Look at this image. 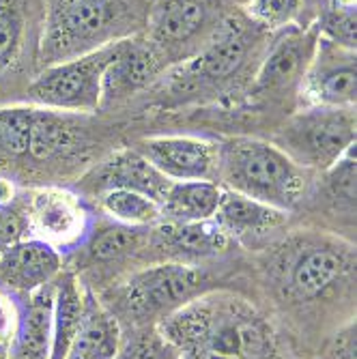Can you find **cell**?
<instances>
[{"label":"cell","mask_w":357,"mask_h":359,"mask_svg":"<svg viewBox=\"0 0 357 359\" xmlns=\"http://www.w3.org/2000/svg\"><path fill=\"white\" fill-rule=\"evenodd\" d=\"M157 330L181 359H280L269 320L235 292L207 290Z\"/></svg>","instance_id":"cell-1"},{"label":"cell","mask_w":357,"mask_h":359,"mask_svg":"<svg viewBox=\"0 0 357 359\" xmlns=\"http://www.w3.org/2000/svg\"><path fill=\"white\" fill-rule=\"evenodd\" d=\"M151 0H46L39 67L72 60L140 35Z\"/></svg>","instance_id":"cell-2"},{"label":"cell","mask_w":357,"mask_h":359,"mask_svg":"<svg viewBox=\"0 0 357 359\" xmlns=\"http://www.w3.org/2000/svg\"><path fill=\"white\" fill-rule=\"evenodd\" d=\"M215 147L222 187L286 213L304 198L308 170L299 168L274 142L235 136Z\"/></svg>","instance_id":"cell-3"},{"label":"cell","mask_w":357,"mask_h":359,"mask_svg":"<svg viewBox=\"0 0 357 359\" xmlns=\"http://www.w3.org/2000/svg\"><path fill=\"white\" fill-rule=\"evenodd\" d=\"M207 290H211L209 276L198 267L155 263L114 284L104 295V306L119 323L125 320L134 330L157 327L173 312Z\"/></svg>","instance_id":"cell-4"},{"label":"cell","mask_w":357,"mask_h":359,"mask_svg":"<svg viewBox=\"0 0 357 359\" xmlns=\"http://www.w3.org/2000/svg\"><path fill=\"white\" fill-rule=\"evenodd\" d=\"M261 48L263 28L229 15L201 52L170 69V93L181 100L220 95L243 76H254L252 60H261Z\"/></svg>","instance_id":"cell-5"},{"label":"cell","mask_w":357,"mask_h":359,"mask_svg":"<svg viewBox=\"0 0 357 359\" xmlns=\"http://www.w3.org/2000/svg\"><path fill=\"white\" fill-rule=\"evenodd\" d=\"M355 256L351 245L325 235L290 239L274 260V278L282 295L293 302H318L353 282Z\"/></svg>","instance_id":"cell-6"},{"label":"cell","mask_w":357,"mask_h":359,"mask_svg":"<svg viewBox=\"0 0 357 359\" xmlns=\"http://www.w3.org/2000/svg\"><path fill=\"white\" fill-rule=\"evenodd\" d=\"M355 108L306 106L278 129L274 144L299 168L325 172L355 147Z\"/></svg>","instance_id":"cell-7"},{"label":"cell","mask_w":357,"mask_h":359,"mask_svg":"<svg viewBox=\"0 0 357 359\" xmlns=\"http://www.w3.org/2000/svg\"><path fill=\"white\" fill-rule=\"evenodd\" d=\"M229 15L220 0H151L142 35L173 69L201 52Z\"/></svg>","instance_id":"cell-8"},{"label":"cell","mask_w":357,"mask_h":359,"mask_svg":"<svg viewBox=\"0 0 357 359\" xmlns=\"http://www.w3.org/2000/svg\"><path fill=\"white\" fill-rule=\"evenodd\" d=\"M112 46L43 67L26 88L28 104L67 114H88L102 108V82Z\"/></svg>","instance_id":"cell-9"},{"label":"cell","mask_w":357,"mask_h":359,"mask_svg":"<svg viewBox=\"0 0 357 359\" xmlns=\"http://www.w3.org/2000/svg\"><path fill=\"white\" fill-rule=\"evenodd\" d=\"M318 39L321 35L316 24H297L278 30L256 65L250 95L258 100H284L286 95H299Z\"/></svg>","instance_id":"cell-10"},{"label":"cell","mask_w":357,"mask_h":359,"mask_svg":"<svg viewBox=\"0 0 357 359\" xmlns=\"http://www.w3.org/2000/svg\"><path fill=\"white\" fill-rule=\"evenodd\" d=\"M26 219L32 237L52 243L60 254L78 250L90 231V213L84 201L78 194L60 187L32 191Z\"/></svg>","instance_id":"cell-11"},{"label":"cell","mask_w":357,"mask_h":359,"mask_svg":"<svg viewBox=\"0 0 357 359\" xmlns=\"http://www.w3.org/2000/svg\"><path fill=\"white\" fill-rule=\"evenodd\" d=\"M355 50L321 37L299 95L306 106L355 108Z\"/></svg>","instance_id":"cell-12"},{"label":"cell","mask_w":357,"mask_h":359,"mask_svg":"<svg viewBox=\"0 0 357 359\" xmlns=\"http://www.w3.org/2000/svg\"><path fill=\"white\" fill-rule=\"evenodd\" d=\"M233 239L213 219L205 222H168L151 226L147 254L159 263H181L198 267L203 260L215 258L231 248Z\"/></svg>","instance_id":"cell-13"},{"label":"cell","mask_w":357,"mask_h":359,"mask_svg":"<svg viewBox=\"0 0 357 359\" xmlns=\"http://www.w3.org/2000/svg\"><path fill=\"white\" fill-rule=\"evenodd\" d=\"M168 181H217V147L194 136H151L134 147Z\"/></svg>","instance_id":"cell-14"},{"label":"cell","mask_w":357,"mask_h":359,"mask_svg":"<svg viewBox=\"0 0 357 359\" xmlns=\"http://www.w3.org/2000/svg\"><path fill=\"white\" fill-rule=\"evenodd\" d=\"M164 72H168L166 62L144 39L142 32L114 43L112 56L104 72L102 106H112L129 100L138 90L151 86Z\"/></svg>","instance_id":"cell-15"},{"label":"cell","mask_w":357,"mask_h":359,"mask_svg":"<svg viewBox=\"0 0 357 359\" xmlns=\"http://www.w3.org/2000/svg\"><path fill=\"white\" fill-rule=\"evenodd\" d=\"M62 271V254L39 237H22L0 252V290L26 297L52 284Z\"/></svg>","instance_id":"cell-16"},{"label":"cell","mask_w":357,"mask_h":359,"mask_svg":"<svg viewBox=\"0 0 357 359\" xmlns=\"http://www.w3.org/2000/svg\"><path fill=\"white\" fill-rule=\"evenodd\" d=\"M173 181L157 172L136 149H123L100 161L82 181L84 187L100 196L108 189H129L144 194L155 203L164 201Z\"/></svg>","instance_id":"cell-17"},{"label":"cell","mask_w":357,"mask_h":359,"mask_svg":"<svg viewBox=\"0 0 357 359\" xmlns=\"http://www.w3.org/2000/svg\"><path fill=\"white\" fill-rule=\"evenodd\" d=\"M121 344V323L97 297V292L84 286L82 320L65 359H116Z\"/></svg>","instance_id":"cell-18"},{"label":"cell","mask_w":357,"mask_h":359,"mask_svg":"<svg viewBox=\"0 0 357 359\" xmlns=\"http://www.w3.org/2000/svg\"><path fill=\"white\" fill-rule=\"evenodd\" d=\"M52 284L20 297V318L9 344V359H50Z\"/></svg>","instance_id":"cell-19"},{"label":"cell","mask_w":357,"mask_h":359,"mask_svg":"<svg viewBox=\"0 0 357 359\" xmlns=\"http://www.w3.org/2000/svg\"><path fill=\"white\" fill-rule=\"evenodd\" d=\"M213 222L235 241L248 237H263L276 231L286 222V211L274 209L254 198H248L243 194L222 187Z\"/></svg>","instance_id":"cell-20"},{"label":"cell","mask_w":357,"mask_h":359,"mask_svg":"<svg viewBox=\"0 0 357 359\" xmlns=\"http://www.w3.org/2000/svg\"><path fill=\"white\" fill-rule=\"evenodd\" d=\"M151 226H127V224H100L90 226L84 243L78 248L88 265L121 263L125 258L138 256L149 248Z\"/></svg>","instance_id":"cell-21"},{"label":"cell","mask_w":357,"mask_h":359,"mask_svg":"<svg viewBox=\"0 0 357 359\" xmlns=\"http://www.w3.org/2000/svg\"><path fill=\"white\" fill-rule=\"evenodd\" d=\"M84 310V284L69 271L52 282V346L50 359H65L78 334Z\"/></svg>","instance_id":"cell-22"},{"label":"cell","mask_w":357,"mask_h":359,"mask_svg":"<svg viewBox=\"0 0 357 359\" xmlns=\"http://www.w3.org/2000/svg\"><path fill=\"white\" fill-rule=\"evenodd\" d=\"M222 185L217 181H173L159 203L161 219L205 222L213 219L220 205Z\"/></svg>","instance_id":"cell-23"},{"label":"cell","mask_w":357,"mask_h":359,"mask_svg":"<svg viewBox=\"0 0 357 359\" xmlns=\"http://www.w3.org/2000/svg\"><path fill=\"white\" fill-rule=\"evenodd\" d=\"M100 205L108 217L127 226H153L161 222L159 203L138 191L108 189L100 194Z\"/></svg>","instance_id":"cell-24"},{"label":"cell","mask_w":357,"mask_h":359,"mask_svg":"<svg viewBox=\"0 0 357 359\" xmlns=\"http://www.w3.org/2000/svg\"><path fill=\"white\" fill-rule=\"evenodd\" d=\"M30 0H0V74L20 60L28 37Z\"/></svg>","instance_id":"cell-25"},{"label":"cell","mask_w":357,"mask_h":359,"mask_svg":"<svg viewBox=\"0 0 357 359\" xmlns=\"http://www.w3.org/2000/svg\"><path fill=\"white\" fill-rule=\"evenodd\" d=\"M316 28L321 37L355 50V0H330Z\"/></svg>","instance_id":"cell-26"},{"label":"cell","mask_w":357,"mask_h":359,"mask_svg":"<svg viewBox=\"0 0 357 359\" xmlns=\"http://www.w3.org/2000/svg\"><path fill=\"white\" fill-rule=\"evenodd\" d=\"M304 5L306 0H250L248 15L263 30L278 32L288 26H297Z\"/></svg>","instance_id":"cell-27"},{"label":"cell","mask_w":357,"mask_h":359,"mask_svg":"<svg viewBox=\"0 0 357 359\" xmlns=\"http://www.w3.org/2000/svg\"><path fill=\"white\" fill-rule=\"evenodd\" d=\"M328 177V196L340 211L349 215L355 209V147L349 149L336 164L323 172Z\"/></svg>","instance_id":"cell-28"},{"label":"cell","mask_w":357,"mask_h":359,"mask_svg":"<svg viewBox=\"0 0 357 359\" xmlns=\"http://www.w3.org/2000/svg\"><path fill=\"white\" fill-rule=\"evenodd\" d=\"M116 359H181L179 351L157 327H140L132 340L121 344Z\"/></svg>","instance_id":"cell-29"},{"label":"cell","mask_w":357,"mask_h":359,"mask_svg":"<svg viewBox=\"0 0 357 359\" xmlns=\"http://www.w3.org/2000/svg\"><path fill=\"white\" fill-rule=\"evenodd\" d=\"M318 359H355V320H349L328 340Z\"/></svg>","instance_id":"cell-30"},{"label":"cell","mask_w":357,"mask_h":359,"mask_svg":"<svg viewBox=\"0 0 357 359\" xmlns=\"http://www.w3.org/2000/svg\"><path fill=\"white\" fill-rule=\"evenodd\" d=\"M20 318V297L0 290V342L11 344Z\"/></svg>","instance_id":"cell-31"},{"label":"cell","mask_w":357,"mask_h":359,"mask_svg":"<svg viewBox=\"0 0 357 359\" xmlns=\"http://www.w3.org/2000/svg\"><path fill=\"white\" fill-rule=\"evenodd\" d=\"M24 226H28V224H22L20 215L15 211H11V207L0 209V252H3L7 245H11L13 241L22 239Z\"/></svg>","instance_id":"cell-32"},{"label":"cell","mask_w":357,"mask_h":359,"mask_svg":"<svg viewBox=\"0 0 357 359\" xmlns=\"http://www.w3.org/2000/svg\"><path fill=\"white\" fill-rule=\"evenodd\" d=\"M15 201V183L9 177H0V209L11 207Z\"/></svg>","instance_id":"cell-33"},{"label":"cell","mask_w":357,"mask_h":359,"mask_svg":"<svg viewBox=\"0 0 357 359\" xmlns=\"http://www.w3.org/2000/svg\"><path fill=\"white\" fill-rule=\"evenodd\" d=\"M0 359H9V346L0 342Z\"/></svg>","instance_id":"cell-34"}]
</instances>
